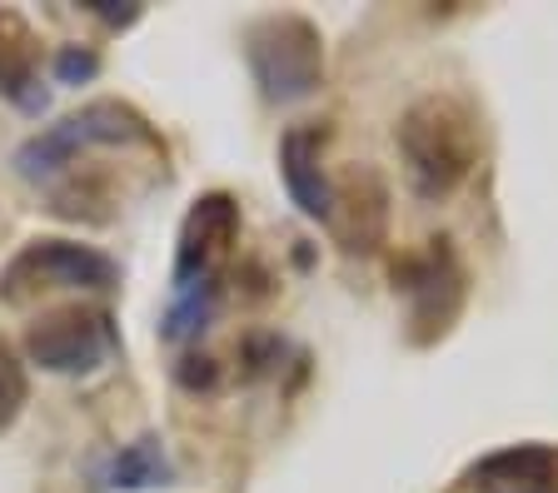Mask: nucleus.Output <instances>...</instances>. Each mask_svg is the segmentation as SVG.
Instances as JSON below:
<instances>
[{"label": "nucleus", "mask_w": 558, "mask_h": 493, "mask_svg": "<svg viewBox=\"0 0 558 493\" xmlns=\"http://www.w3.org/2000/svg\"><path fill=\"white\" fill-rule=\"evenodd\" d=\"M399 155H404L409 185L424 200H444L469 180L478 160V125L464 100L453 95H424L404 110L395 130Z\"/></svg>", "instance_id": "nucleus-1"}, {"label": "nucleus", "mask_w": 558, "mask_h": 493, "mask_svg": "<svg viewBox=\"0 0 558 493\" xmlns=\"http://www.w3.org/2000/svg\"><path fill=\"white\" fill-rule=\"evenodd\" d=\"M244 56L265 100L275 106H294L310 100L325 81V40L304 15H265L250 25L244 36Z\"/></svg>", "instance_id": "nucleus-2"}, {"label": "nucleus", "mask_w": 558, "mask_h": 493, "mask_svg": "<svg viewBox=\"0 0 558 493\" xmlns=\"http://www.w3.org/2000/svg\"><path fill=\"white\" fill-rule=\"evenodd\" d=\"M90 145H150V130H145V120L135 110L116 106V100H100V106H85L81 115L50 125L46 135H35L15 164H21L25 180H56Z\"/></svg>", "instance_id": "nucleus-3"}, {"label": "nucleus", "mask_w": 558, "mask_h": 493, "mask_svg": "<svg viewBox=\"0 0 558 493\" xmlns=\"http://www.w3.org/2000/svg\"><path fill=\"white\" fill-rule=\"evenodd\" d=\"M116 264L75 239H31L0 274V299L25 305L40 289H110Z\"/></svg>", "instance_id": "nucleus-4"}, {"label": "nucleus", "mask_w": 558, "mask_h": 493, "mask_svg": "<svg viewBox=\"0 0 558 493\" xmlns=\"http://www.w3.org/2000/svg\"><path fill=\"white\" fill-rule=\"evenodd\" d=\"M25 349L50 374H95L116 354V324L105 309H50L31 324Z\"/></svg>", "instance_id": "nucleus-5"}, {"label": "nucleus", "mask_w": 558, "mask_h": 493, "mask_svg": "<svg viewBox=\"0 0 558 493\" xmlns=\"http://www.w3.org/2000/svg\"><path fill=\"white\" fill-rule=\"evenodd\" d=\"M395 284L409 294V305H414L418 344L449 334V324L464 309V270H459L449 239H429L424 255H409L404 264H395Z\"/></svg>", "instance_id": "nucleus-6"}, {"label": "nucleus", "mask_w": 558, "mask_h": 493, "mask_svg": "<svg viewBox=\"0 0 558 493\" xmlns=\"http://www.w3.org/2000/svg\"><path fill=\"white\" fill-rule=\"evenodd\" d=\"M240 239V205L230 195H199L190 205L185 224H180V249H174V284L195 289V284H215L220 259Z\"/></svg>", "instance_id": "nucleus-7"}, {"label": "nucleus", "mask_w": 558, "mask_h": 493, "mask_svg": "<svg viewBox=\"0 0 558 493\" xmlns=\"http://www.w3.org/2000/svg\"><path fill=\"white\" fill-rule=\"evenodd\" d=\"M319 150H325V130H314V125H300L279 140V175H284L290 200L300 205L310 220H329V214H335V189H329V180H325Z\"/></svg>", "instance_id": "nucleus-8"}, {"label": "nucleus", "mask_w": 558, "mask_h": 493, "mask_svg": "<svg viewBox=\"0 0 558 493\" xmlns=\"http://www.w3.org/2000/svg\"><path fill=\"white\" fill-rule=\"evenodd\" d=\"M384 220H389V195H384L379 175L374 170H360V175H349L344 185L335 189V235L344 239V249H379L384 239Z\"/></svg>", "instance_id": "nucleus-9"}, {"label": "nucleus", "mask_w": 558, "mask_h": 493, "mask_svg": "<svg viewBox=\"0 0 558 493\" xmlns=\"http://www.w3.org/2000/svg\"><path fill=\"white\" fill-rule=\"evenodd\" d=\"M478 493H558V454L544 444H519L504 454H488L469 473Z\"/></svg>", "instance_id": "nucleus-10"}, {"label": "nucleus", "mask_w": 558, "mask_h": 493, "mask_svg": "<svg viewBox=\"0 0 558 493\" xmlns=\"http://www.w3.org/2000/svg\"><path fill=\"white\" fill-rule=\"evenodd\" d=\"M35 46L31 25L21 15L0 11V95L15 100V106H35Z\"/></svg>", "instance_id": "nucleus-11"}, {"label": "nucleus", "mask_w": 558, "mask_h": 493, "mask_svg": "<svg viewBox=\"0 0 558 493\" xmlns=\"http://www.w3.org/2000/svg\"><path fill=\"white\" fill-rule=\"evenodd\" d=\"M165 479H170V464H165L155 439H140V444L120 448L100 473L105 489H155V483H165Z\"/></svg>", "instance_id": "nucleus-12"}, {"label": "nucleus", "mask_w": 558, "mask_h": 493, "mask_svg": "<svg viewBox=\"0 0 558 493\" xmlns=\"http://www.w3.org/2000/svg\"><path fill=\"white\" fill-rule=\"evenodd\" d=\"M25 399H31V379H25L21 354L0 340V429H11V423L21 419Z\"/></svg>", "instance_id": "nucleus-13"}, {"label": "nucleus", "mask_w": 558, "mask_h": 493, "mask_svg": "<svg viewBox=\"0 0 558 493\" xmlns=\"http://www.w3.org/2000/svg\"><path fill=\"white\" fill-rule=\"evenodd\" d=\"M180 294H185V299L165 319V334H170V340H190L195 329H205L209 305H215V284H195V289H180Z\"/></svg>", "instance_id": "nucleus-14"}, {"label": "nucleus", "mask_w": 558, "mask_h": 493, "mask_svg": "<svg viewBox=\"0 0 558 493\" xmlns=\"http://www.w3.org/2000/svg\"><path fill=\"white\" fill-rule=\"evenodd\" d=\"M95 65H100V60L90 56V50H60L56 56V75L65 85H81V81H90L95 75Z\"/></svg>", "instance_id": "nucleus-15"}, {"label": "nucleus", "mask_w": 558, "mask_h": 493, "mask_svg": "<svg viewBox=\"0 0 558 493\" xmlns=\"http://www.w3.org/2000/svg\"><path fill=\"white\" fill-rule=\"evenodd\" d=\"M90 11L95 15H105V21H116V25H130V21H135V5H125V11H116V0H90Z\"/></svg>", "instance_id": "nucleus-16"}]
</instances>
